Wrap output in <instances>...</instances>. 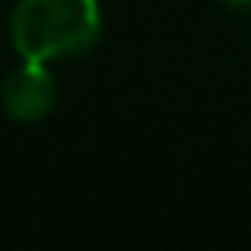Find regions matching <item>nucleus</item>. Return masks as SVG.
Returning a JSON list of instances; mask_svg holds the SVG:
<instances>
[{"instance_id": "1", "label": "nucleus", "mask_w": 251, "mask_h": 251, "mask_svg": "<svg viewBox=\"0 0 251 251\" xmlns=\"http://www.w3.org/2000/svg\"><path fill=\"white\" fill-rule=\"evenodd\" d=\"M7 31L18 59L62 66L100 45L103 7L100 0H18Z\"/></svg>"}, {"instance_id": "2", "label": "nucleus", "mask_w": 251, "mask_h": 251, "mask_svg": "<svg viewBox=\"0 0 251 251\" xmlns=\"http://www.w3.org/2000/svg\"><path fill=\"white\" fill-rule=\"evenodd\" d=\"M0 107L18 124H42L59 107V83L49 62L21 59L0 83Z\"/></svg>"}, {"instance_id": "3", "label": "nucleus", "mask_w": 251, "mask_h": 251, "mask_svg": "<svg viewBox=\"0 0 251 251\" xmlns=\"http://www.w3.org/2000/svg\"><path fill=\"white\" fill-rule=\"evenodd\" d=\"M230 14H251V0H220Z\"/></svg>"}]
</instances>
